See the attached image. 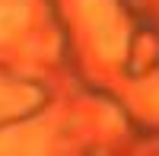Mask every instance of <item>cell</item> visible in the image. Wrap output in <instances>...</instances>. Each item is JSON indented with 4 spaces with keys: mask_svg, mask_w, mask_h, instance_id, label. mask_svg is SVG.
Masks as SVG:
<instances>
[{
    "mask_svg": "<svg viewBox=\"0 0 159 156\" xmlns=\"http://www.w3.org/2000/svg\"><path fill=\"white\" fill-rule=\"evenodd\" d=\"M22 22V10L13 7V3H3L0 7V35H10L13 29H19Z\"/></svg>",
    "mask_w": 159,
    "mask_h": 156,
    "instance_id": "1",
    "label": "cell"
}]
</instances>
